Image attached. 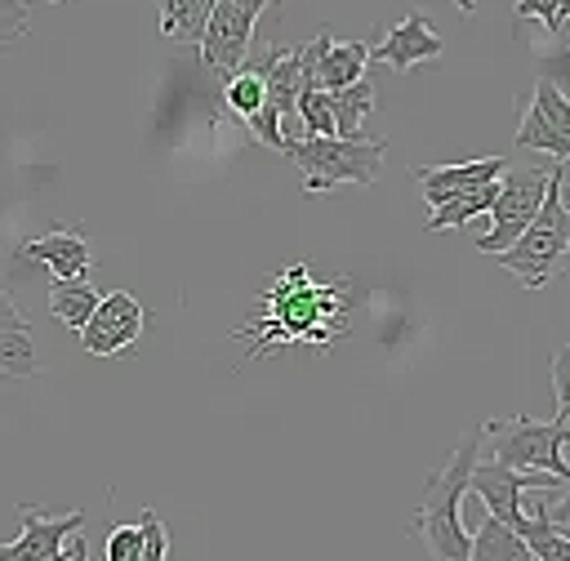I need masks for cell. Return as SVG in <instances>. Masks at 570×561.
Returning a JSON list of instances; mask_svg holds the SVG:
<instances>
[{"mask_svg":"<svg viewBox=\"0 0 570 561\" xmlns=\"http://www.w3.org/2000/svg\"><path fill=\"white\" fill-rule=\"evenodd\" d=\"M347 307H352V285L347 276L334 280H312V272L303 263H289L285 272L272 276V285L263 289V307L232 329V338L249 343V361L285 347V343H312V347H330L347 334Z\"/></svg>","mask_w":570,"mask_h":561,"instance_id":"6da1fadb","label":"cell"},{"mask_svg":"<svg viewBox=\"0 0 570 561\" xmlns=\"http://www.w3.org/2000/svg\"><path fill=\"white\" fill-rule=\"evenodd\" d=\"M481 436H485V427L463 432V441L454 445L450 463L428 476L423 503H419V512L410 516V534L423 539V548L432 552V561H468L472 534L463 530L459 503H463V494H468V476H472V468H476Z\"/></svg>","mask_w":570,"mask_h":561,"instance_id":"7a4b0ae2","label":"cell"},{"mask_svg":"<svg viewBox=\"0 0 570 561\" xmlns=\"http://www.w3.org/2000/svg\"><path fill=\"white\" fill-rule=\"evenodd\" d=\"M561 178H566V169L557 160L552 174H548L543 205L534 209L530 227L508 249H499V263L508 272H517L525 289H543L552 280V272L561 267V258L570 254V209H566V196H561Z\"/></svg>","mask_w":570,"mask_h":561,"instance_id":"3957f363","label":"cell"},{"mask_svg":"<svg viewBox=\"0 0 570 561\" xmlns=\"http://www.w3.org/2000/svg\"><path fill=\"white\" fill-rule=\"evenodd\" d=\"M298 174H303V191H334L343 183L356 187H374L383 156H387V138H289L285 151Z\"/></svg>","mask_w":570,"mask_h":561,"instance_id":"277c9868","label":"cell"},{"mask_svg":"<svg viewBox=\"0 0 570 561\" xmlns=\"http://www.w3.org/2000/svg\"><path fill=\"white\" fill-rule=\"evenodd\" d=\"M481 427L494 436V463H508V468H521V472H548L561 485L570 481V468L561 459V445L570 436V419L539 423V419L517 414V419H490Z\"/></svg>","mask_w":570,"mask_h":561,"instance_id":"5b68a950","label":"cell"},{"mask_svg":"<svg viewBox=\"0 0 570 561\" xmlns=\"http://www.w3.org/2000/svg\"><path fill=\"white\" fill-rule=\"evenodd\" d=\"M272 0H218L205 31H200V62L209 76L227 80L245 67L254 45V22Z\"/></svg>","mask_w":570,"mask_h":561,"instance_id":"8992f818","label":"cell"},{"mask_svg":"<svg viewBox=\"0 0 570 561\" xmlns=\"http://www.w3.org/2000/svg\"><path fill=\"white\" fill-rule=\"evenodd\" d=\"M548 174L552 169H503V178H499V196H494V205H490V232L485 236H476V249L481 254H499V249H508L525 227H530V218H534V209L543 205V191H548Z\"/></svg>","mask_w":570,"mask_h":561,"instance_id":"52a82bcc","label":"cell"},{"mask_svg":"<svg viewBox=\"0 0 570 561\" xmlns=\"http://www.w3.org/2000/svg\"><path fill=\"white\" fill-rule=\"evenodd\" d=\"M557 485L561 481L548 476V472H521V468H508V463H494V459L476 463L472 476H468V490L485 503V516L503 521L517 534H525V525H530V516L521 508V494L525 490H557Z\"/></svg>","mask_w":570,"mask_h":561,"instance_id":"ba28073f","label":"cell"},{"mask_svg":"<svg viewBox=\"0 0 570 561\" xmlns=\"http://www.w3.org/2000/svg\"><path fill=\"white\" fill-rule=\"evenodd\" d=\"M147 329V307L129 294V289H111L98 298L94 316L80 329V347L89 356H120L125 347H134Z\"/></svg>","mask_w":570,"mask_h":561,"instance_id":"9c48e42d","label":"cell"},{"mask_svg":"<svg viewBox=\"0 0 570 561\" xmlns=\"http://www.w3.org/2000/svg\"><path fill=\"white\" fill-rule=\"evenodd\" d=\"M18 539L13 543H0V561H45V557H58L62 543L85 530V512H62V516H45L36 512L31 503H18Z\"/></svg>","mask_w":570,"mask_h":561,"instance_id":"30bf717a","label":"cell"},{"mask_svg":"<svg viewBox=\"0 0 570 561\" xmlns=\"http://www.w3.org/2000/svg\"><path fill=\"white\" fill-rule=\"evenodd\" d=\"M445 53V40L436 36L432 18L428 13H405L379 45H370V62H383V67H396V71H410L428 58H441Z\"/></svg>","mask_w":570,"mask_h":561,"instance_id":"8fae6325","label":"cell"},{"mask_svg":"<svg viewBox=\"0 0 570 561\" xmlns=\"http://www.w3.org/2000/svg\"><path fill=\"white\" fill-rule=\"evenodd\" d=\"M503 169H508L503 156H485V160H463V165H414L410 174H414V183L423 187L428 209H436V205H445V200L459 196V191H472V187L494 183Z\"/></svg>","mask_w":570,"mask_h":561,"instance_id":"7c38bea8","label":"cell"},{"mask_svg":"<svg viewBox=\"0 0 570 561\" xmlns=\"http://www.w3.org/2000/svg\"><path fill=\"white\" fill-rule=\"evenodd\" d=\"M18 258L45 263L53 276H85L89 263H94V254H89V245H85V236L76 227H53V232H45L36 240H22Z\"/></svg>","mask_w":570,"mask_h":561,"instance_id":"4fadbf2b","label":"cell"},{"mask_svg":"<svg viewBox=\"0 0 570 561\" xmlns=\"http://www.w3.org/2000/svg\"><path fill=\"white\" fill-rule=\"evenodd\" d=\"M370 67V45L365 40H330V49L321 53L316 62V85L325 94L343 89V85H356Z\"/></svg>","mask_w":570,"mask_h":561,"instance_id":"5bb4252c","label":"cell"},{"mask_svg":"<svg viewBox=\"0 0 570 561\" xmlns=\"http://www.w3.org/2000/svg\"><path fill=\"white\" fill-rule=\"evenodd\" d=\"M98 298H102V294H98L85 276H53V280H49V312H53L62 325H71V329H85V321L94 316Z\"/></svg>","mask_w":570,"mask_h":561,"instance_id":"9a60e30c","label":"cell"},{"mask_svg":"<svg viewBox=\"0 0 570 561\" xmlns=\"http://www.w3.org/2000/svg\"><path fill=\"white\" fill-rule=\"evenodd\" d=\"M379 89L361 76L356 85H343L330 94V116H334V138H361V120L374 111Z\"/></svg>","mask_w":570,"mask_h":561,"instance_id":"2e32d148","label":"cell"},{"mask_svg":"<svg viewBox=\"0 0 570 561\" xmlns=\"http://www.w3.org/2000/svg\"><path fill=\"white\" fill-rule=\"evenodd\" d=\"M468 561H534L525 539L517 530H508L503 521L485 516L476 530H472V543H468Z\"/></svg>","mask_w":570,"mask_h":561,"instance_id":"e0dca14e","label":"cell"},{"mask_svg":"<svg viewBox=\"0 0 570 561\" xmlns=\"http://www.w3.org/2000/svg\"><path fill=\"white\" fill-rule=\"evenodd\" d=\"M214 4L218 0H156L160 36H169L178 45H200V31H205Z\"/></svg>","mask_w":570,"mask_h":561,"instance_id":"ac0fdd59","label":"cell"},{"mask_svg":"<svg viewBox=\"0 0 570 561\" xmlns=\"http://www.w3.org/2000/svg\"><path fill=\"white\" fill-rule=\"evenodd\" d=\"M494 196H499V178H494V183H485V187H472V191H459V196H450L445 205H436V209L428 214V232H441V227H463L468 218H476V214H490Z\"/></svg>","mask_w":570,"mask_h":561,"instance_id":"d6986e66","label":"cell"},{"mask_svg":"<svg viewBox=\"0 0 570 561\" xmlns=\"http://www.w3.org/2000/svg\"><path fill=\"white\" fill-rule=\"evenodd\" d=\"M530 516V525H525V548H530V557L534 561H570V534H561L552 521H548V512H543V490H539V503H534V512H525Z\"/></svg>","mask_w":570,"mask_h":561,"instance_id":"ffe728a7","label":"cell"},{"mask_svg":"<svg viewBox=\"0 0 570 561\" xmlns=\"http://www.w3.org/2000/svg\"><path fill=\"white\" fill-rule=\"evenodd\" d=\"M40 374V356L31 343V325L0 329V378H31Z\"/></svg>","mask_w":570,"mask_h":561,"instance_id":"44dd1931","label":"cell"},{"mask_svg":"<svg viewBox=\"0 0 570 561\" xmlns=\"http://www.w3.org/2000/svg\"><path fill=\"white\" fill-rule=\"evenodd\" d=\"M517 147H525V151H548V156H557V160H570V138H561V134L543 120V111H539L534 102H525V111H521Z\"/></svg>","mask_w":570,"mask_h":561,"instance_id":"7402d4cb","label":"cell"},{"mask_svg":"<svg viewBox=\"0 0 570 561\" xmlns=\"http://www.w3.org/2000/svg\"><path fill=\"white\" fill-rule=\"evenodd\" d=\"M223 102H227V111L245 125V120H249V116H258V111H263V102H267L263 76H258V71H249V67H240L236 76H227V80H223Z\"/></svg>","mask_w":570,"mask_h":561,"instance_id":"603a6c76","label":"cell"},{"mask_svg":"<svg viewBox=\"0 0 570 561\" xmlns=\"http://www.w3.org/2000/svg\"><path fill=\"white\" fill-rule=\"evenodd\" d=\"M294 111L303 116V125H307L312 138H330L334 134V116H330V94L325 89H303L298 102H294Z\"/></svg>","mask_w":570,"mask_h":561,"instance_id":"cb8c5ba5","label":"cell"},{"mask_svg":"<svg viewBox=\"0 0 570 561\" xmlns=\"http://www.w3.org/2000/svg\"><path fill=\"white\" fill-rule=\"evenodd\" d=\"M534 107L543 111V120H548L561 138H570V98H566L552 80H539V85H534Z\"/></svg>","mask_w":570,"mask_h":561,"instance_id":"d4e9b609","label":"cell"},{"mask_svg":"<svg viewBox=\"0 0 570 561\" xmlns=\"http://www.w3.org/2000/svg\"><path fill=\"white\" fill-rule=\"evenodd\" d=\"M138 525H142V552H138V561H165L169 557V530H165V521L151 508H142Z\"/></svg>","mask_w":570,"mask_h":561,"instance_id":"484cf974","label":"cell"},{"mask_svg":"<svg viewBox=\"0 0 570 561\" xmlns=\"http://www.w3.org/2000/svg\"><path fill=\"white\" fill-rule=\"evenodd\" d=\"M566 13H570V0H517V9H512L517 22L521 18H539L548 31H561Z\"/></svg>","mask_w":570,"mask_h":561,"instance_id":"4316f807","label":"cell"},{"mask_svg":"<svg viewBox=\"0 0 570 561\" xmlns=\"http://www.w3.org/2000/svg\"><path fill=\"white\" fill-rule=\"evenodd\" d=\"M138 552H142V525H111L107 561H138Z\"/></svg>","mask_w":570,"mask_h":561,"instance_id":"83f0119b","label":"cell"},{"mask_svg":"<svg viewBox=\"0 0 570 561\" xmlns=\"http://www.w3.org/2000/svg\"><path fill=\"white\" fill-rule=\"evenodd\" d=\"M552 392H557V419H570V343L552 356Z\"/></svg>","mask_w":570,"mask_h":561,"instance_id":"f1b7e54d","label":"cell"},{"mask_svg":"<svg viewBox=\"0 0 570 561\" xmlns=\"http://www.w3.org/2000/svg\"><path fill=\"white\" fill-rule=\"evenodd\" d=\"M27 4L22 0H0V40H13L27 31Z\"/></svg>","mask_w":570,"mask_h":561,"instance_id":"f546056e","label":"cell"},{"mask_svg":"<svg viewBox=\"0 0 570 561\" xmlns=\"http://www.w3.org/2000/svg\"><path fill=\"white\" fill-rule=\"evenodd\" d=\"M548 494H552V490H543V512H548V521H552V525H566V521H570V485H566V490L557 485V499H548Z\"/></svg>","mask_w":570,"mask_h":561,"instance_id":"4dcf8cb0","label":"cell"},{"mask_svg":"<svg viewBox=\"0 0 570 561\" xmlns=\"http://www.w3.org/2000/svg\"><path fill=\"white\" fill-rule=\"evenodd\" d=\"M18 325H27V321H22V312L13 307V298H9V289L0 285V329H18Z\"/></svg>","mask_w":570,"mask_h":561,"instance_id":"1f68e13d","label":"cell"},{"mask_svg":"<svg viewBox=\"0 0 570 561\" xmlns=\"http://www.w3.org/2000/svg\"><path fill=\"white\" fill-rule=\"evenodd\" d=\"M67 561H89V543H85V534L76 530L71 534V543H67Z\"/></svg>","mask_w":570,"mask_h":561,"instance_id":"d6a6232c","label":"cell"},{"mask_svg":"<svg viewBox=\"0 0 570 561\" xmlns=\"http://www.w3.org/2000/svg\"><path fill=\"white\" fill-rule=\"evenodd\" d=\"M454 4H459L463 13H472V9H476V0H454Z\"/></svg>","mask_w":570,"mask_h":561,"instance_id":"836d02e7","label":"cell"},{"mask_svg":"<svg viewBox=\"0 0 570 561\" xmlns=\"http://www.w3.org/2000/svg\"><path fill=\"white\" fill-rule=\"evenodd\" d=\"M45 561H67V548H62V552H58V557H45Z\"/></svg>","mask_w":570,"mask_h":561,"instance_id":"e575fe53","label":"cell"},{"mask_svg":"<svg viewBox=\"0 0 570 561\" xmlns=\"http://www.w3.org/2000/svg\"><path fill=\"white\" fill-rule=\"evenodd\" d=\"M566 209H570V200H566Z\"/></svg>","mask_w":570,"mask_h":561,"instance_id":"d590c367","label":"cell"}]
</instances>
